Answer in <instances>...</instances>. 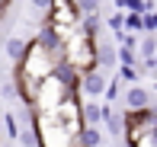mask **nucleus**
Returning a JSON list of instances; mask_svg holds the SVG:
<instances>
[{
  "mask_svg": "<svg viewBox=\"0 0 157 147\" xmlns=\"http://www.w3.org/2000/svg\"><path fill=\"white\" fill-rule=\"evenodd\" d=\"M125 32H132V35H144V16H138V13H125Z\"/></svg>",
  "mask_w": 157,
  "mask_h": 147,
  "instance_id": "obj_15",
  "label": "nucleus"
},
{
  "mask_svg": "<svg viewBox=\"0 0 157 147\" xmlns=\"http://www.w3.org/2000/svg\"><path fill=\"white\" fill-rule=\"evenodd\" d=\"M35 42H39V45L45 48V51H52V54H55V61H58L61 54H64V39H61V35H58V32H55L48 23L42 26L39 32H35Z\"/></svg>",
  "mask_w": 157,
  "mask_h": 147,
  "instance_id": "obj_10",
  "label": "nucleus"
},
{
  "mask_svg": "<svg viewBox=\"0 0 157 147\" xmlns=\"http://www.w3.org/2000/svg\"><path fill=\"white\" fill-rule=\"evenodd\" d=\"M0 125H3V118H0Z\"/></svg>",
  "mask_w": 157,
  "mask_h": 147,
  "instance_id": "obj_32",
  "label": "nucleus"
},
{
  "mask_svg": "<svg viewBox=\"0 0 157 147\" xmlns=\"http://www.w3.org/2000/svg\"><path fill=\"white\" fill-rule=\"evenodd\" d=\"M128 147H157V138H154V134H141L138 141H132Z\"/></svg>",
  "mask_w": 157,
  "mask_h": 147,
  "instance_id": "obj_24",
  "label": "nucleus"
},
{
  "mask_svg": "<svg viewBox=\"0 0 157 147\" xmlns=\"http://www.w3.org/2000/svg\"><path fill=\"white\" fill-rule=\"evenodd\" d=\"M16 71H23L26 77H32V80H45V77H52V71H55V54L45 51L35 39H29L26 58L16 64Z\"/></svg>",
  "mask_w": 157,
  "mask_h": 147,
  "instance_id": "obj_3",
  "label": "nucleus"
},
{
  "mask_svg": "<svg viewBox=\"0 0 157 147\" xmlns=\"http://www.w3.org/2000/svg\"><path fill=\"white\" fill-rule=\"evenodd\" d=\"M119 80L128 83V86L138 83V80H141V67H119Z\"/></svg>",
  "mask_w": 157,
  "mask_h": 147,
  "instance_id": "obj_19",
  "label": "nucleus"
},
{
  "mask_svg": "<svg viewBox=\"0 0 157 147\" xmlns=\"http://www.w3.org/2000/svg\"><path fill=\"white\" fill-rule=\"evenodd\" d=\"M154 90H157V80H154Z\"/></svg>",
  "mask_w": 157,
  "mask_h": 147,
  "instance_id": "obj_31",
  "label": "nucleus"
},
{
  "mask_svg": "<svg viewBox=\"0 0 157 147\" xmlns=\"http://www.w3.org/2000/svg\"><path fill=\"white\" fill-rule=\"evenodd\" d=\"M0 93H3L6 99H19V96H16V86H13V83H0Z\"/></svg>",
  "mask_w": 157,
  "mask_h": 147,
  "instance_id": "obj_26",
  "label": "nucleus"
},
{
  "mask_svg": "<svg viewBox=\"0 0 157 147\" xmlns=\"http://www.w3.org/2000/svg\"><path fill=\"white\" fill-rule=\"evenodd\" d=\"M119 3H122V0H116V6H119Z\"/></svg>",
  "mask_w": 157,
  "mask_h": 147,
  "instance_id": "obj_29",
  "label": "nucleus"
},
{
  "mask_svg": "<svg viewBox=\"0 0 157 147\" xmlns=\"http://www.w3.org/2000/svg\"><path fill=\"white\" fill-rule=\"evenodd\" d=\"M6 3H10V0H0V19H3V13H6Z\"/></svg>",
  "mask_w": 157,
  "mask_h": 147,
  "instance_id": "obj_28",
  "label": "nucleus"
},
{
  "mask_svg": "<svg viewBox=\"0 0 157 147\" xmlns=\"http://www.w3.org/2000/svg\"><path fill=\"white\" fill-rule=\"evenodd\" d=\"M106 128H109L112 134H125V115H109Z\"/></svg>",
  "mask_w": 157,
  "mask_h": 147,
  "instance_id": "obj_21",
  "label": "nucleus"
},
{
  "mask_svg": "<svg viewBox=\"0 0 157 147\" xmlns=\"http://www.w3.org/2000/svg\"><path fill=\"white\" fill-rule=\"evenodd\" d=\"M144 32H154V35H157V10L144 13Z\"/></svg>",
  "mask_w": 157,
  "mask_h": 147,
  "instance_id": "obj_25",
  "label": "nucleus"
},
{
  "mask_svg": "<svg viewBox=\"0 0 157 147\" xmlns=\"http://www.w3.org/2000/svg\"><path fill=\"white\" fill-rule=\"evenodd\" d=\"M138 67H141V74H151L154 80H157V54H154V58H144Z\"/></svg>",
  "mask_w": 157,
  "mask_h": 147,
  "instance_id": "obj_22",
  "label": "nucleus"
},
{
  "mask_svg": "<svg viewBox=\"0 0 157 147\" xmlns=\"http://www.w3.org/2000/svg\"><path fill=\"white\" fill-rule=\"evenodd\" d=\"M19 147H39V138H35V131L32 128H19Z\"/></svg>",
  "mask_w": 157,
  "mask_h": 147,
  "instance_id": "obj_20",
  "label": "nucleus"
},
{
  "mask_svg": "<svg viewBox=\"0 0 157 147\" xmlns=\"http://www.w3.org/2000/svg\"><path fill=\"white\" fill-rule=\"evenodd\" d=\"M122 93H125V90H122V80H119V77H112V80H109V86H106V93H103V102L109 106V102H116Z\"/></svg>",
  "mask_w": 157,
  "mask_h": 147,
  "instance_id": "obj_16",
  "label": "nucleus"
},
{
  "mask_svg": "<svg viewBox=\"0 0 157 147\" xmlns=\"http://www.w3.org/2000/svg\"><path fill=\"white\" fill-rule=\"evenodd\" d=\"M80 29L87 32V35H99V29H103V23H99V16L96 13H87V16H80Z\"/></svg>",
  "mask_w": 157,
  "mask_h": 147,
  "instance_id": "obj_14",
  "label": "nucleus"
},
{
  "mask_svg": "<svg viewBox=\"0 0 157 147\" xmlns=\"http://www.w3.org/2000/svg\"><path fill=\"white\" fill-rule=\"evenodd\" d=\"M122 99H125V112H141V109L151 106V93H147L141 83H132V86H125Z\"/></svg>",
  "mask_w": 157,
  "mask_h": 147,
  "instance_id": "obj_9",
  "label": "nucleus"
},
{
  "mask_svg": "<svg viewBox=\"0 0 157 147\" xmlns=\"http://www.w3.org/2000/svg\"><path fill=\"white\" fill-rule=\"evenodd\" d=\"M154 54H157V35L154 32H144L141 42H138V58L144 61V58H154Z\"/></svg>",
  "mask_w": 157,
  "mask_h": 147,
  "instance_id": "obj_13",
  "label": "nucleus"
},
{
  "mask_svg": "<svg viewBox=\"0 0 157 147\" xmlns=\"http://www.w3.org/2000/svg\"><path fill=\"white\" fill-rule=\"evenodd\" d=\"M77 3V10L83 13V16H87V13H96L99 10V0H74Z\"/></svg>",
  "mask_w": 157,
  "mask_h": 147,
  "instance_id": "obj_23",
  "label": "nucleus"
},
{
  "mask_svg": "<svg viewBox=\"0 0 157 147\" xmlns=\"http://www.w3.org/2000/svg\"><path fill=\"white\" fill-rule=\"evenodd\" d=\"M106 26L116 32V39H122L125 35V13H112V16L106 19Z\"/></svg>",
  "mask_w": 157,
  "mask_h": 147,
  "instance_id": "obj_18",
  "label": "nucleus"
},
{
  "mask_svg": "<svg viewBox=\"0 0 157 147\" xmlns=\"http://www.w3.org/2000/svg\"><path fill=\"white\" fill-rule=\"evenodd\" d=\"M106 86H109V77H106V71H99V67H93V71H87L80 77V93L90 96V99H103Z\"/></svg>",
  "mask_w": 157,
  "mask_h": 147,
  "instance_id": "obj_6",
  "label": "nucleus"
},
{
  "mask_svg": "<svg viewBox=\"0 0 157 147\" xmlns=\"http://www.w3.org/2000/svg\"><path fill=\"white\" fill-rule=\"evenodd\" d=\"M67 96H74L67 86H61L55 77H45V80L39 83V93H35V102H32V115H52V112H58L64 106V99Z\"/></svg>",
  "mask_w": 157,
  "mask_h": 147,
  "instance_id": "obj_2",
  "label": "nucleus"
},
{
  "mask_svg": "<svg viewBox=\"0 0 157 147\" xmlns=\"http://www.w3.org/2000/svg\"><path fill=\"white\" fill-rule=\"evenodd\" d=\"M64 58H67L80 74L93 71V67H96V39L87 35V32L77 26V29L64 39Z\"/></svg>",
  "mask_w": 157,
  "mask_h": 147,
  "instance_id": "obj_1",
  "label": "nucleus"
},
{
  "mask_svg": "<svg viewBox=\"0 0 157 147\" xmlns=\"http://www.w3.org/2000/svg\"><path fill=\"white\" fill-rule=\"evenodd\" d=\"M80 16H83V13L77 10L74 0H52V10H48V19H45V23L52 26L61 39H67L71 32L80 26Z\"/></svg>",
  "mask_w": 157,
  "mask_h": 147,
  "instance_id": "obj_4",
  "label": "nucleus"
},
{
  "mask_svg": "<svg viewBox=\"0 0 157 147\" xmlns=\"http://www.w3.org/2000/svg\"><path fill=\"white\" fill-rule=\"evenodd\" d=\"M3 131H6L3 138H10V141H16V138H19V122H16L13 112H3Z\"/></svg>",
  "mask_w": 157,
  "mask_h": 147,
  "instance_id": "obj_17",
  "label": "nucleus"
},
{
  "mask_svg": "<svg viewBox=\"0 0 157 147\" xmlns=\"http://www.w3.org/2000/svg\"><path fill=\"white\" fill-rule=\"evenodd\" d=\"M109 115H112V106H106V102H99V99H87L80 106L83 125H93V128H103V125L109 122Z\"/></svg>",
  "mask_w": 157,
  "mask_h": 147,
  "instance_id": "obj_7",
  "label": "nucleus"
},
{
  "mask_svg": "<svg viewBox=\"0 0 157 147\" xmlns=\"http://www.w3.org/2000/svg\"><path fill=\"white\" fill-rule=\"evenodd\" d=\"M116 64H119V45H116V39L96 35V67H99V71H112Z\"/></svg>",
  "mask_w": 157,
  "mask_h": 147,
  "instance_id": "obj_8",
  "label": "nucleus"
},
{
  "mask_svg": "<svg viewBox=\"0 0 157 147\" xmlns=\"http://www.w3.org/2000/svg\"><path fill=\"white\" fill-rule=\"evenodd\" d=\"M103 141H106L103 128H93V125H83L77 134V147H103Z\"/></svg>",
  "mask_w": 157,
  "mask_h": 147,
  "instance_id": "obj_11",
  "label": "nucleus"
},
{
  "mask_svg": "<svg viewBox=\"0 0 157 147\" xmlns=\"http://www.w3.org/2000/svg\"><path fill=\"white\" fill-rule=\"evenodd\" d=\"M52 77L61 83V86H67L71 93H80V77H83V74L77 71V67L71 64L67 58H64V54H61L58 61H55V71H52Z\"/></svg>",
  "mask_w": 157,
  "mask_h": 147,
  "instance_id": "obj_5",
  "label": "nucleus"
},
{
  "mask_svg": "<svg viewBox=\"0 0 157 147\" xmlns=\"http://www.w3.org/2000/svg\"><path fill=\"white\" fill-rule=\"evenodd\" d=\"M0 147H10V144H0Z\"/></svg>",
  "mask_w": 157,
  "mask_h": 147,
  "instance_id": "obj_30",
  "label": "nucleus"
},
{
  "mask_svg": "<svg viewBox=\"0 0 157 147\" xmlns=\"http://www.w3.org/2000/svg\"><path fill=\"white\" fill-rule=\"evenodd\" d=\"M154 138H157V131H154Z\"/></svg>",
  "mask_w": 157,
  "mask_h": 147,
  "instance_id": "obj_33",
  "label": "nucleus"
},
{
  "mask_svg": "<svg viewBox=\"0 0 157 147\" xmlns=\"http://www.w3.org/2000/svg\"><path fill=\"white\" fill-rule=\"evenodd\" d=\"M29 3H32L39 13H48V10H52V0H29Z\"/></svg>",
  "mask_w": 157,
  "mask_h": 147,
  "instance_id": "obj_27",
  "label": "nucleus"
},
{
  "mask_svg": "<svg viewBox=\"0 0 157 147\" xmlns=\"http://www.w3.org/2000/svg\"><path fill=\"white\" fill-rule=\"evenodd\" d=\"M26 48H29V42H26V39L10 35V39H6V58H10L13 64H19V61L26 58Z\"/></svg>",
  "mask_w": 157,
  "mask_h": 147,
  "instance_id": "obj_12",
  "label": "nucleus"
}]
</instances>
